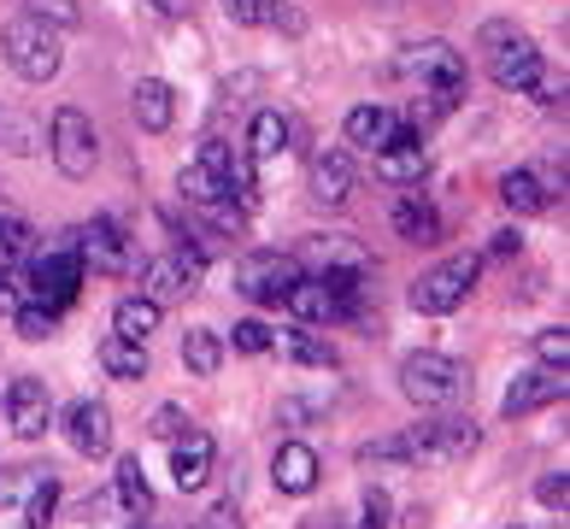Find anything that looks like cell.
Listing matches in <instances>:
<instances>
[{
    "label": "cell",
    "mask_w": 570,
    "mask_h": 529,
    "mask_svg": "<svg viewBox=\"0 0 570 529\" xmlns=\"http://www.w3.org/2000/svg\"><path fill=\"white\" fill-rule=\"evenodd\" d=\"M476 441L482 430L471 418H430V423H412V430L365 441L358 464H453L464 453H476Z\"/></svg>",
    "instance_id": "6da1fadb"
},
{
    "label": "cell",
    "mask_w": 570,
    "mask_h": 529,
    "mask_svg": "<svg viewBox=\"0 0 570 529\" xmlns=\"http://www.w3.org/2000/svg\"><path fill=\"white\" fill-rule=\"evenodd\" d=\"M0 53H7V66L24 77V82L59 77V59H66V48H59V30L48 25V18H36V12H18L12 25L0 30Z\"/></svg>",
    "instance_id": "7a4b0ae2"
},
{
    "label": "cell",
    "mask_w": 570,
    "mask_h": 529,
    "mask_svg": "<svg viewBox=\"0 0 570 529\" xmlns=\"http://www.w3.org/2000/svg\"><path fill=\"white\" fill-rule=\"evenodd\" d=\"M400 394L412 400V406H453V400L471 394V371L459 365L448 353H406L400 359Z\"/></svg>",
    "instance_id": "3957f363"
},
{
    "label": "cell",
    "mask_w": 570,
    "mask_h": 529,
    "mask_svg": "<svg viewBox=\"0 0 570 529\" xmlns=\"http://www.w3.org/2000/svg\"><path fill=\"white\" fill-rule=\"evenodd\" d=\"M482 48H489V77L500 82V89H530V82L547 71L541 66V48L523 30L512 25H482Z\"/></svg>",
    "instance_id": "277c9868"
},
{
    "label": "cell",
    "mask_w": 570,
    "mask_h": 529,
    "mask_svg": "<svg viewBox=\"0 0 570 529\" xmlns=\"http://www.w3.org/2000/svg\"><path fill=\"white\" fill-rule=\"evenodd\" d=\"M476 277H482V259H476V253H453V259H441L435 271H424V277L412 283V312H430V317L459 312L464 294L476 288Z\"/></svg>",
    "instance_id": "5b68a950"
},
{
    "label": "cell",
    "mask_w": 570,
    "mask_h": 529,
    "mask_svg": "<svg viewBox=\"0 0 570 529\" xmlns=\"http://www.w3.org/2000/svg\"><path fill=\"white\" fill-rule=\"evenodd\" d=\"M301 277H306V265L294 259V253H277V247H259V253H247V259L236 265V288L247 294L253 306H283L288 288Z\"/></svg>",
    "instance_id": "8992f818"
},
{
    "label": "cell",
    "mask_w": 570,
    "mask_h": 529,
    "mask_svg": "<svg viewBox=\"0 0 570 529\" xmlns=\"http://www.w3.org/2000/svg\"><path fill=\"white\" fill-rule=\"evenodd\" d=\"M48 136H53V165H59L66 177H89V172H95V159H100V136H95L89 112H77V106H59Z\"/></svg>",
    "instance_id": "52a82bcc"
},
{
    "label": "cell",
    "mask_w": 570,
    "mask_h": 529,
    "mask_svg": "<svg viewBox=\"0 0 570 529\" xmlns=\"http://www.w3.org/2000/svg\"><path fill=\"white\" fill-rule=\"evenodd\" d=\"M82 277H89V271H82L77 247L66 242V247L41 253V259L30 265V301H36V306H53V312H66V306L77 301V283H82Z\"/></svg>",
    "instance_id": "ba28073f"
},
{
    "label": "cell",
    "mask_w": 570,
    "mask_h": 529,
    "mask_svg": "<svg viewBox=\"0 0 570 529\" xmlns=\"http://www.w3.org/2000/svg\"><path fill=\"white\" fill-rule=\"evenodd\" d=\"M71 247H77L82 271H100V277H124V271L136 265V247H130V236H124V229H118L112 218L82 224L77 236H71Z\"/></svg>",
    "instance_id": "9c48e42d"
},
{
    "label": "cell",
    "mask_w": 570,
    "mask_h": 529,
    "mask_svg": "<svg viewBox=\"0 0 570 529\" xmlns=\"http://www.w3.org/2000/svg\"><path fill=\"white\" fill-rule=\"evenodd\" d=\"M400 66H406L417 82H430L448 106H459V95H464V59H459L453 41H417V48H406Z\"/></svg>",
    "instance_id": "30bf717a"
},
{
    "label": "cell",
    "mask_w": 570,
    "mask_h": 529,
    "mask_svg": "<svg viewBox=\"0 0 570 529\" xmlns=\"http://www.w3.org/2000/svg\"><path fill=\"white\" fill-rule=\"evenodd\" d=\"M200 277H206V253L183 242V247L171 253V259H154V265L141 271V283H147L141 294L165 306V301H183V294H195V283H200Z\"/></svg>",
    "instance_id": "8fae6325"
},
{
    "label": "cell",
    "mask_w": 570,
    "mask_h": 529,
    "mask_svg": "<svg viewBox=\"0 0 570 529\" xmlns=\"http://www.w3.org/2000/svg\"><path fill=\"white\" fill-rule=\"evenodd\" d=\"M294 317H301L306 330H318V324H335V317H358V301H347V294H335L318 271H306L301 283L288 288V301H283Z\"/></svg>",
    "instance_id": "7c38bea8"
},
{
    "label": "cell",
    "mask_w": 570,
    "mask_h": 529,
    "mask_svg": "<svg viewBox=\"0 0 570 529\" xmlns=\"http://www.w3.org/2000/svg\"><path fill=\"white\" fill-rule=\"evenodd\" d=\"M213 471H218V441L206 435V430H183L177 448H171V482H177V494L206 489Z\"/></svg>",
    "instance_id": "4fadbf2b"
},
{
    "label": "cell",
    "mask_w": 570,
    "mask_h": 529,
    "mask_svg": "<svg viewBox=\"0 0 570 529\" xmlns=\"http://www.w3.org/2000/svg\"><path fill=\"white\" fill-rule=\"evenodd\" d=\"M7 423H12V435H24V441L48 435L53 406H48V383H41V376H18L7 389Z\"/></svg>",
    "instance_id": "5bb4252c"
},
{
    "label": "cell",
    "mask_w": 570,
    "mask_h": 529,
    "mask_svg": "<svg viewBox=\"0 0 570 529\" xmlns=\"http://www.w3.org/2000/svg\"><path fill=\"white\" fill-rule=\"evenodd\" d=\"M564 371L559 365H535V371H523L512 389H505V400H500V412L505 418H530V412H541V406H553V400H564Z\"/></svg>",
    "instance_id": "9a60e30c"
},
{
    "label": "cell",
    "mask_w": 570,
    "mask_h": 529,
    "mask_svg": "<svg viewBox=\"0 0 570 529\" xmlns=\"http://www.w3.org/2000/svg\"><path fill=\"white\" fill-rule=\"evenodd\" d=\"M66 441L82 459H107L112 453V412H107V400H77V406L66 412Z\"/></svg>",
    "instance_id": "2e32d148"
},
{
    "label": "cell",
    "mask_w": 570,
    "mask_h": 529,
    "mask_svg": "<svg viewBox=\"0 0 570 529\" xmlns=\"http://www.w3.org/2000/svg\"><path fill=\"white\" fill-rule=\"evenodd\" d=\"M342 130H347V147H358V154H383L389 141L406 136V124H400V112H389V106H353Z\"/></svg>",
    "instance_id": "e0dca14e"
},
{
    "label": "cell",
    "mask_w": 570,
    "mask_h": 529,
    "mask_svg": "<svg viewBox=\"0 0 570 529\" xmlns=\"http://www.w3.org/2000/svg\"><path fill=\"white\" fill-rule=\"evenodd\" d=\"M371 159H376V177L383 183H417L430 172V147H424V136H412V130L400 141H389L383 154H371Z\"/></svg>",
    "instance_id": "ac0fdd59"
},
{
    "label": "cell",
    "mask_w": 570,
    "mask_h": 529,
    "mask_svg": "<svg viewBox=\"0 0 570 529\" xmlns=\"http://www.w3.org/2000/svg\"><path fill=\"white\" fill-rule=\"evenodd\" d=\"M271 477H277L283 494H312L318 489V453L306 441H283L277 459H271Z\"/></svg>",
    "instance_id": "d6986e66"
},
{
    "label": "cell",
    "mask_w": 570,
    "mask_h": 529,
    "mask_svg": "<svg viewBox=\"0 0 570 529\" xmlns=\"http://www.w3.org/2000/svg\"><path fill=\"white\" fill-rule=\"evenodd\" d=\"M394 236L412 247H435L441 242V212L424 195H400L394 200Z\"/></svg>",
    "instance_id": "ffe728a7"
},
{
    "label": "cell",
    "mask_w": 570,
    "mask_h": 529,
    "mask_svg": "<svg viewBox=\"0 0 570 529\" xmlns=\"http://www.w3.org/2000/svg\"><path fill=\"white\" fill-rule=\"evenodd\" d=\"M171 118H177L171 82H165V77H141L136 82V124L147 136H159V130H171Z\"/></svg>",
    "instance_id": "44dd1931"
},
{
    "label": "cell",
    "mask_w": 570,
    "mask_h": 529,
    "mask_svg": "<svg viewBox=\"0 0 570 529\" xmlns=\"http://www.w3.org/2000/svg\"><path fill=\"white\" fill-rule=\"evenodd\" d=\"M288 136H294L288 112H277V106L253 112V124H247V159H277V154H288Z\"/></svg>",
    "instance_id": "7402d4cb"
},
{
    "label": "cell",
    "mask_w": 570,
    "mask_h": 529,
    "mask_svg": "<svg viewBox=\"0 0 570 529\" xmlns=\"http://www.w3.org/2000/svg\"><path fill=\"white\" fill-rule=\"evenodd\" d=\"M312 195H318L324 206H342L353 195V159L335 147V154H318V165H312Z\"/></svg>",
    "instance_id": "603a6c76"
},
{
    "label": "cell",
    "mask_w": 570,
    "mask_h": 529,
    "mask_svg": "<svg viewBox=\"0 0 570 529\" xmlns=\"http://www.w3.org/2000/svg\"><path fill=\"white\" fill-rule=\"evenodd\" d=\"M159 330V301H147V294H124L112 306V335L124 342H147V335Z\"/></svg>",
    "instance_id": "cb8c5ba5"
},
{
    "label": "cell",
    "mask_w": 570,
    "mask_h": 529,
    "mask_svg": "<svg viewBox=\"0 0 570 529\" xmlns=\"http://www.w3.org/2000/svg\"><path fill=\"white\" fill-rule=\"evenodd\" d=\"M100 371L118 376V383H136V376H147V347L141 342H124V335H107V342L95 347Z\"/></svg>",
    "instance_id": "d4e9b609"
},
{
    "label": "cell",
    "mask_w": 570,
    "mask_h": 529,
    "mask_svg": "<svg viewBox=\"0 0 570 529\" xmlns=\"http://www.w3.org/2000/svg\"><path fill=\"white\" fill-rule=\"evenodd\" d=\"M177 188H183V200H188V206H218V200H229V183H224V172H218V165H206V159L183 165Z\"/></svg>",
    "instance_id": "484cf974"
},
{
    "label": "cell",
    "mask_w": 570,
    "mask_h": 529,
    "mask_svg": "<svg viewBox=\"0 0 570 529\" xmlns=\"http://www.w3.org/2000/svg\"><path fill=\"white\" fill-rule=\"evenodd\" d=\"M183 365L195 371V376H218V365H224V335H218V330H188V335H183Z\"/></svg>",
    "instance_id": "4316f807"
},
{
    "label": "cell",
    "mask_w": 570,
    "mask_h": 529,
    "mask_svg": "<svg viewBox=\"0 0 570 529\" xmlns=\"http://www.w3.org/2000/svg\"><path fill=\"white\" fill-rule=\"evenodd\" d=\"M500 200H505V212H518V218H530V212L547 206L535 172H505V177H500Z\"/></svg>",
    "instance_id": "83f0119b"
},
{
    "label": "cell",
    "mask_w": 570,
    "mask_h": 529,
    "mask_svg": "<svg viewBox=\"0 0 570 529\" xmlns=\"http://www.w3.org/2000/svg\"><path fill=\"white\" fill-rule=\"evenodd\" d=\"M112 494L130 506L136 518H147L154 512V489H147V477H141V459H124L118 464V477H112Z\"/></svg>",
    "instance_id": "f1b7e54d"
},
{
    "label": "cell",
    "mask_w": 570,
    "mask_h": 529,
    "mask_svg": "<svg viewBox=\"0 0 570 529\" xmlns=\"http://www.w3.org/2000/svg\"><path fill=\"white\" fill-rule=\"evenodd\" d=\"M312 253H318V271H365V277H371V253L358 242H347V236H330V242L318 236Z\"/></svg>",
    "instance_id": "f546056e"
},
{
    "label": "cell",
    "mask_w": 570,
    "mask_h": 529,
    "mask_svg": "<svg viewBox=\"0 0 570 529\" xmlns=\"http://www.w3.org/2000/svg\"><path fill=\"white\" fill-rule=\"evenodd\" d=\"M53 512H59V482L41 477L36 489H30V506H24V529H48Z\"/></svg>",
    "instance_id": "4dcf8cb0"
},
{
    "label": "cell",
    "mask_w": 570,
    "mask_h": 529,
    "mask_svg": "<svg viewBox=\"0 0 570 529\" xmlns=\"http://www.w3.org/2000/svg\"><path fill=\"white\" fill-rule=\"evenodd\" d=\"M53 330H59V312L53 306H36V301L18 306V335H24V342H48Z\"/></svg>",
    "instance_id": "1f68e13d"
},
{
    "label": "cell",
    "mask_w": 570,
    "mask_h": 529,
    "mask_svg": "<svg viewBox=\"0 0 570 529\" xmlns=\"http://www.w3.org/2000/svg\"><path fill=\"white\" fill-rule=\"evenodd\" d=\"M288 353L301 359V365H318V371H335V347H330V342H312L306 330H294V335H288Z\"/></svg>",
    "instance_id": "d6a6232c"
},
{
    "label": "cell",
    "mask_w": 570,
    "mask_h": 529,
    "mask_svg": "<svg viewBox=\"0 0 570 529\" xmlns=\"http://www.w3.org/2000/svg\"><path fill=\"white\" fill-rule=\"evenodd\" d=\"M229 342H236V353H265V347H277V335H271L259 317H242V324L229 330Z\"/></svg>",
    "instance_id": "836d02e7"
},
{
    "label": "cell",
    "mask_w": 570,
    "mask_h": 529,
    "mask_svg": "<svg viewBox=\"0 0 570 529\" xmlns=\"http://www.w3.org/2000/svg\"><path fill=\"white\" fill-rule=\"evenodd\" d=\"M535 359H541V365L570 371V335H564V330H541V335H535Z\"/></svg>",
    "instance_id": "e575fe53"
},
{
    "label": "cell",
    "mask_w": 570,
    "mask_h": 529,
    "mask_svg": "<svg viewBox=\"0 0 570 529\" xmlns=\"http://www.w3.org/2000/svg\"><path fill=\"white\" fill-rule=\"evenodd\" d=\"M147 430H154L159 441H177L183 430H195V418H188L183 406H159L154 418H147Z\"/></svg>",
    "instance_id": "d590c367"
},
{
    "label": "cell",
    "mask_w": 570,
    "mask_h": 529,
    "mask_svg": "<svg viewBox=\"0 0 570 529\" xmlns=\"http://www.w3.org/2000/svg\"><path fill=\"white\" fill-rule=\"evenodd\" d=\"M535 500L547 506V512H559V518H564V506H570V477H564V471L541 477V482H535Z\"/></svg>",
    "instance_id": "8d00e7d4"
},
{
    "label": "cell",
    "mask_w": 570,
    "mask_h": 529,
    "mask_svg": "<svg viewBox=\"0 0 570 529\" xmlns=\"http://www.w3.org/2000/svg\"><path fill=\"white\" fill-rule=\"evenodd\" d=\"M224 12L236 18V25H271V0H224Z\"/></svg>",
    "instance_id": "74e56055"
},
{
    "label": "cell",
    "mask_w": 570,
    "mask_h": 529,
    "mask_svg": "<svg viewBox=\"0 0 570 529\" xmlns=\"http://www.w3.org/2000/svg\"><path fill=\"white\" fill-rule=\"evenodd\" d=\"M36 18H48V25H77V7L71 0H30Z\"/></svg>",
    "instance_id": "f35d334b"
},
{
    "label": "cell",
    "mask_w": 570,
    "mask_h": 529,
    "mask_svg": "<svg viewBox=\"0 0 570 529\" xmlns=\"http://www.w3.org/2000/svg\"><path fill=\"white\" fill-rule=\"evenodd\" d=\"M365 523H371V529H383V523H389V494H383V489H371V494H365Z\"/></svg>",
    "instance_id": "ab89813d"
},
{
    "label": "cell",
    "mask_w": 570,
    "mask_h": 529,
    "mask_svg": "<svg viewBox=\"0 0 570 529\" xmlns=\"http://www.w3.org/2000/svg\"><path fill=\"white\" fill-rule=\"evenodd\" d=\"M518 247H523V242H518V229H500V236H494V247H489V259H512Z\"/></svg>",
    "instance_id": "60d3db41"
},
{
    "label": "cell",
    "mask_w": 570,
    "mask_h": 529,
    "mask_svg": "<svg viewBox=\"0 0 570 529\" xmlns=\"http://www.w3.org/2000/svg\"><path fill=\"white\" fill-rule=\"evenodd\" d=\"M213 529H242V512H236V506H218V512H213Z\"/></svg>",
    "instance_id": "b9f144b4"
},
{
    "label": "cell",
    "mask_w": 570,
    "mask_h": 529,
    "mask_svg": "<svg viewBox=\"0 0 570 529\" xmlns=\"http://www.w3.org/2000/svg\"><path fill=\"white\" fill-rule=\"evenodd\" d=\"M154 7H159V12H165V18H177V12H183V7H188V0H154Z\"/></svg>",
    "instance_id": "7bdbcfd3"
},
{
    "label": "cell",
    "mask_w": 570,
    "mask_h": 529,
    "mask_svg": "<svg viewBox=\"0 0 570 529\" xmlns=\"http://www.w3.org/2000/svg\"><path fill=\"white\" fill-rule=\"evenodd\" d=\"M0 500H12V477H0Z\"/></svg>",
    "instance_id": "ee69618b"
},
{
    "label": "cell",
    "mask_w": 570,
    "mask_h": 529,
    "mask_svg": "<svg viewBox=\"0 0 570 529\" xmlns=\"http://www.w3.org/2000/svg\"><path fill=\"white\" fill-rule=\"evenodd\" d=\"M306 529H330V523H306Z\"/></svg>",
    "instance_id": "f6af8a7d"
},
{
    "label": "cell",
    "mask_w": 570,
    "mask_h": 529,
    "mask_svg": "<svg viewBox=\"0 0 570 529\" xmlns=\"http://www.w3.org/2000/svg\"><path fill=\"white\" fill-rule=\"evenodd\" d=\"M130 529H154V523H130Z\"/></svg>",
    "instance_id": "bcb514c9"
},
{
    "label": "cell",
    "mask_w": 570,
    "mask_h": 529,
    "mask_svg": "<svg viewBox=\"0 0 570 529\" xmlns=\"http://www.w3.org/2000/svg\"><path fill=\"white\" fill-rule=\"evenodd\" d=\"M559 529H564V523H559Z\"/></svg>",
    "instance_id": "7dc6e473"
},
{
    "label": "cell",
    "mask_w": 570,
    "mask_h": 529,
    "mask_svg": "<svg viewBox=\"0 0 570 529\" xmlns=\"http://www.w3.org/2000/svg\"><path fill=\"white\" fill-rule=\"evenodd\" d=\"M365 529H371V523H365Z\"/></svg>",
    "instance_id": "c3c4849f"
}]
</instances>
